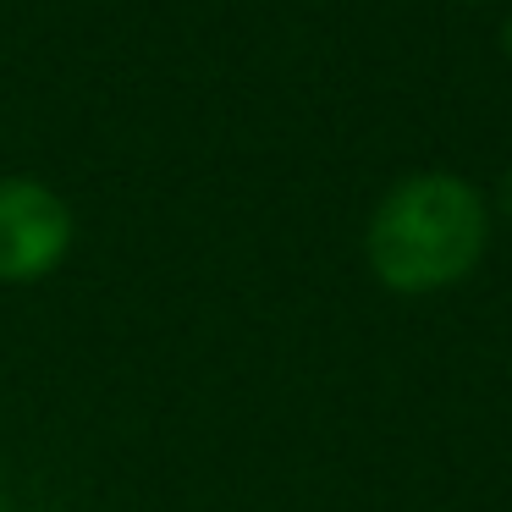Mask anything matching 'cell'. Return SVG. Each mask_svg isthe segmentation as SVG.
Instances as JSON below:
<instances>
[{"label":"cell","instance_id":"obj_1","mask_svg":"<svg viewBox=\"0 0 512 512\" xmlns=\"http://www.w3.org/2000/svg\"><path fill=\"white\" fill-rule=\"evenodd\" d=\"M485 204L463 177H408L369 215V265L391 292H435L463 281L485 254Z\"/></svg>","mask_w":512,"mask_h":512},{"label":"cell","instance_id":"obj_2","mask_svg":"<svg viewBox=\"0 0 512 512\" xmlns=\"http://www.w3.org/2000/svg\"><path fill=\"white\" fill-rule=\"evenodd\" d=\"M72 248V210L56 188L28 177L0 182V281H34Z\"/></svg>","mask_w":512,"mask_h":512},{"label":"cell","instance_id":"obj_3","mask_svg":"<svg viewBox=\"0 0 512 512\" xmlns=\"http://www.w3.org/2000/svg\"><path fill=\"white\" fill-rule=\"evenodd\" d=\"M507 210H512V177H507Z\"/></svg>","mask_w":512,"mask_h":512},{"label":"cell","instance_id":"obj_4","mask_svg":"<svg viewBox=\"0 0 512 512\" xmlns=\"http://www.w3.org/2000/svg\"><path fill=\"white\" fill-rule=\"evenodd\" d=\"M507 50H512V23H507Z\"/></svg>","mask_w":512,"mask_h":512}]
</instances>
